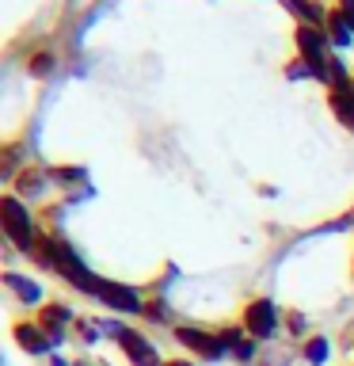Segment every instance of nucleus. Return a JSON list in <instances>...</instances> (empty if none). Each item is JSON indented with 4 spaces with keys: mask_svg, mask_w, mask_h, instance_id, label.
I'll use <instances>...</instances> for the list:
<instances>
[{
    "mask_svg": "<svg viewBox=\"0 0 354 366\" xmlns=\"http://www.w3.org/2000/svg\"><path fill=\"white\" fill-rule=\"evenodd\" d=\"M23 191H27V194H39V191H42V176H23Z\"/></svg>",
    "mask_w": 354,
    "mask_h": 366,
    "instance_id": "f8f14e48",
    "label": "nucleus"
},
{
    "mask_svg": "<svg viewBox=\"0 0 354 366\" xmlns=\"http://www.w3.org/2000/svg\"><path fill=\"white\" fill-rule=\"evenodd\" d=\"M305 359L313 362V366H320L328 359V340H308V347H305Z\"/></svg>",
    "mask_w": 354,
    "mask_h": 366,
    "instance_id": "9d476101",
    "label": "nucleus"
},
{
    "mask_svg": "<svg viewBox=\"0 0 354 366\" xmlns=\"http://www.w3.org/2000/svg\"><path fill=\"white\" fill-rule=\"evenodd\" d=\"M179 340L187 343V347H194V351H202L206 359H217V355L225 351V343H221V340L206 336V332H194V328H179Z\"/></svg>",
    "mask_w": 354,
    "mask_h": 366,
    "instance_id": "39448f33",
    "label": "nucleus"
},
{
    "mask_svg": "<svg viewBox=\"0 0 354 366\" xmlns=\"http://www.w3.org/2000/svg\"><path fill=\"white\" fill-rule=\"evenodd\" d=\"M274 320H278V313H274L270 302H256L248 309V332H251V336H259V340H267L274 332Z\"/></svg>",
    "mask_w": 354,
    "mask_h": 366,
    "instance_id": "7ed1b4c3",
    "label": "nucleus"
},
{
    "mask_svg": "<svg viewBox=\"0 0 354 366\" xmlns=\"http://www.w3.org/2000/svg\"><path fill=\"white\" fill-rule=\"evenodd\" d=\"M50 54H39V57H34V61H31V69H34V73H39V76H46V73H50Z\"/></svg>",
    "mask_w": 354,
    "mask_h": 366,
    "instance_id": "9b49d317",
    "label": "nucleus"
},
{
    "mask_svg": "<svg viewBox=\"0 0 354 366\" xmlns=\"http://www.w3.org/2000/svg\"><path fill=\"white\" fill-rule=\"evenodd\" d=\"M4 282H8L11 290H16V294L23 297V302H39V297H42V290H39V286H34V282H27L23 274H4Z\"/></svg>",
    "mask_w": 354,
    "mask_h": 366,
    "instance_id": "6e6552de",
    "label": "nucleus"
},
{
    "mask_svg": "<svg viewBox=\"0 0 354 366\" xmlns=\"http://www.w3.org/2000/svg\"><path fill=\"white\" fill-rule=\"evenodd\" d=\"M96 294H99L111 309H122V313H141V302H137V294L126 290V286H118V282H99Z\"/></svg>",
    "mask_w": 354,
    "mask_h": 366,
    "instance_id": "f03ea898",
    "label": "nucleus"
},
{
    "mask_svg": "<svg viewBox=\"0 0 354 366\" xmlns=\"http://www.w3.org/2000/svg\"><path fill=\"white\" fill-rule=\"evenodd\" d=\"M168 366H191V362H168Z\"/></svg>",
    "mask_w": 354,
    "mask_h": 366,
    "instance_id": "2eb2a0df",
    "label": "nucleus"
},
{
    "mask_svg": "<svg viewBox=\"0 0 354 366\" xmlns=\"http://www.w3.org/2000/svg\"><path fill=\"white\" fill-rule=\"evenodd\" d=\"M16 336H19V343H23V347H27V351H46V347H50V336H42V332L39 328H31V325H19L16 328Z\"/></svg>",
    "mask_w": 354,
    "mask_h": 366,
    "instance_id": "0eeeda50",
    "label": "nucleus"
},
{
    "mask_svg": "<svg viewBox=\"0 0 354 366\" xmlns=\"http://www.w3.org/2000/svg\"><path fill=\"white\" fill-rule=\"evenodd\" d=\"M347 23L354 27V0H347Z\"/></svg>",
    "mask_w": 354,
    "mask_h": 366,
    "instance_id": "4468645a",
    "label": "nucleus"
},
{
    "mask_svg": "<svg viewBox=\"0 0 354 366\" xmlns=\"http://www.w3.org/2000/svg\"><path fill=\"white\" fill-rule=\"evenodd\" d=\"M350 23H347V16H331V39H335L339 46H347L350 42Z\"/></svg>",
    "mask_w": 354,
    "mask_h": 366,
    "instance_id": "1a4fd4ad",
    "label": "nucleus"
},
{
    "mask_svg": "<svg viewBox=\"0 0 354 366\" xmlns=\"http://www.w3.org/2000/svg\"><path fill=\"white\" fill-rule=\"evenodd\" d=\"M0 210H4V229H8V237L16 240L19 248L34 252V248H31V244H34V229H31V217L23 214V206H19L16 199H4V202H0Z\"/></svg>",
    "mask_w": 354,
    "mask_h": 366,
    "instance_id": "f257e3e1",
    "label": "nucleus"
},
{
    "mask_svg": "<svg viewBox=\"0 0 354 366\" xmlns=\"http://www.w3.org/2000/svg\"><path fill=\"white\" fill-rule=\"evenodd\" d=\"M57 176H61V179H84V172H80V168H65V172H57Z\"/></svg>",
    "mask_w": 354,
    "mask_h": 366,
    "instance_id": "ddd939ff",
    "label": "nucleus"
},
{
    "mask_svg": "<svg viewBox=\"0 0 354 366\" xmlns=\"http://www.w3.org/2000/svg\"><path fill=\"white\" fill-rule=\"evenodd\" d=\"M65 320H69V309H65V305H50V309L42 313V325H46V332H50L54 343L61 340V325H65Z\"/></svg>",
    "mask_w": 354,
    "mask_h": 366,
    "instance_id": "423d86ee",
    "label": "nucleus"
},
{
    "mask_svg": "<svg viewBox=\"0 0 354 366\" xmlns=\"http://www.w3.org/2000/svg\"><path fill=\"white\" fill-rule=\"evenodd\" d=\"M118 343L126 351H130V359L137 362V366H156V351L148 347V343L137 336V332H126V328H118Z\"/></svg>",
    "mask_w": 354,
    "mask_h": 366,
    "instance_id": "20e7f679",
    "label": "nucleus"
},
{
    "mask_svg": "<svg viewBox=\"0 0 354 366\" xmlns=\"http://www.w3.org/2000/svg\"><path fill=\"white\" fill-rule=\"evenodd\" d=\"M54 366H65V362H61V359H54Z\"/></svg>",
    "mask_w": 354,
    "mask_h": 366,
    "instance_id": "dca6fc26",
    "label": "nucleus"
}]
</instances>
